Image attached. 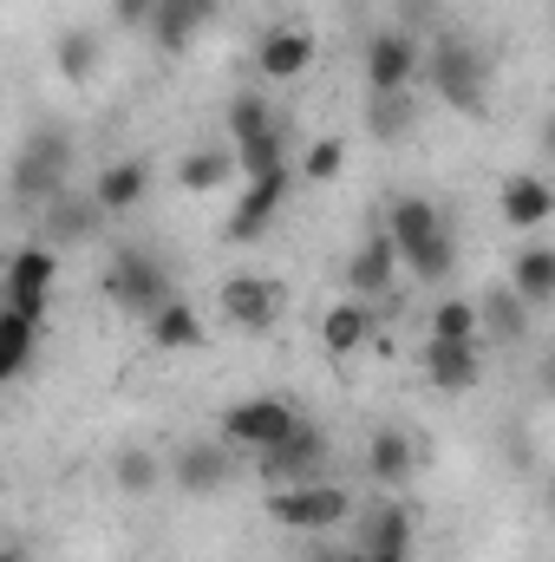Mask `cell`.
<instances>
[{
  "mask_svg": "<svg viewBox=\"0 0 555 562\" xmlns=\"http://www.w3.org/2000/svg\"><path fill=\"white\" fill-rule=\"evenodd\" d=\"M105 7L118 26H138V33H150V20H157V0H105Z\"/></svg>",
  "mask_w": 555,
  "mask_h": 562,
  "instance_id": "35",
  "label": "cell"
},
{
  "mask_svg": "<svg viewBox=\"0 0 555 562\" xmlns=\"http://www.w3.org/2000/svg\"><path fill=\"white\" fill-rule=\"evenodd\" d=\"M418 360H424V380H431L444 400H464V393H477V380H484L477 340H431V334H424Z\"/></svg>",
  "mask_w": 555,
  "mask_h": 562,
  "instance_id": "17",
  "label": "cell"
},
{
  "mask_svg": "<svg viewBox=\"0 0 555 562\" xmlns=\"http://www.w3.org/2000/svg\"><path fill=\"white\" fill-rule=\"evenodd\" d=\"M33 223H39V243H53V249L66 256V249L99 243V229H105L112 216H105V203H99L92 183H86V190H59L46 210H33Z\"/></svg>",
  "mask_w": 555,
  "mask_h": 562,
  "instance_id": "9",
  "label": "cell"
},
{
  "mask_svg": "<svg viewBox=\"0 0 555 562\" xmlns=\"http://www.w3.org/2000/svg\"><path fill=\"white\" fill-rule=\"evenodd\" d=\"M112 484L125 497H157V484H170V458L150 445H118L112 451Z\"/></svg>",
  "mask_w": 555,
  "mask_h": 562,
  "instance_id": "30",
  "label": "cell"
},
{
  "mask_svg": "<svg viewBox=\"0 0 555 562\" xmlns=\"http://www.w3.org/2000/svg\"><path fill=\"white\" fill-rule=\"evenodd\" d=\"M92 196L105 203V216H132L144 196H150V164H144V157H112V164L92 177Z\"/></svg>",
  "mask_w": 555,
  "mask_h": 562,
  "instance_id": "25",
  "label": "cell"
},
{
  "mask_svg": "<svg viewBox=\"0 0 555 562\" xmlns=\"http://www.w3.org/2000/svg\"><path fill=\"white\" fill-rule=\"evenodd\" d=\"M314 59H320V40H314L307 26H294V20L269 26L262 46H256V72H262V86H294V79H307Z\"/></svg>",
  "mask_w": 555,
  "mask_h": 562,
  "instance_id": "16",
  "label": "cell"
},
{
  "mask_svg": "<svg viewBox=\"0 0 555 562\" xmlns=\"http://www.w3.org/2000/svg\"><path fill=\"white\" fill-rule=\"evenodd\" d=\"M39 340H46V321L20 314V307H0V380L20 386L39 360Z\"/></svg>",
  "mask_w": 555,
  "mask_h": 562,
  "instance_id": "23",
  "label": "cell"
},
{
  "mask_svg": "<svg viewBox=\"0 0 555 562\" xmlns=\"http://www.w3.org/2000/svg\"><path fill=\"white\" fill-rule=\"evenodd\" d=\"M373 340V301H333L327 314H320V347L333 353V360H353L360 347Z\"/></svg>",
  "mask_w": 555,
  "mask_h": 562,
  "instance_id": "27",
  "label": "cell"
},
{
  "mask_svg": "<svg viewBox=\"0 0 555 562\" xmlns=\"http://www.w3.org/2000/svg\"><path fill=\"white\" fill-rule=\"evenodd\" d=\"M418 471V445L406 425H380L373 438H366V477L380 484V491H399V484H412Z\"/></svg>",
  "mask_w": 555,
  "mask_h": 562,
  "instance_id": "22",
  "label": "cell"
},
{
  "mask_svg": "<svg viewBox=\"0 0 555 562\" xmlns=\"http://www.w3.org/2000/svg\"><path fill=\"white\" fill-rule=\"evenodd\" d=\"M301 425H307V419H301L287 400H275V393H249V400L223 406V419H216V438H229L242 458H269V451H281V445H287Z\"/></svg>",
  "mask_w": 555,
  "mask_h": 562,
  "instance_id": "5",
  "label": "cell"
},
{
  "mask_svg": "<svg viewBox=\"0 0 555 562\" xmlns=\"http://www.w3.org/2000/svg\"><path fill=\"white\" fill-rule=\"evenodd\" d=\"M242 177V157H236V144H196V150H183L177 157V190L183 196H216V190H229Z\"/></svg>",
  "mask_w": 555,
  "mask_h": 562,
  "instance_id": "20",
  "label": "cell"
},
{
  "mask_svg": "<svg viewBox=\"0 0 555 562\" xmlns=\"http://www.w3.org/2000/svg\"><path fill=\"white\" fill-rule=\"evenodd\" d=\"M307 562H353V550H347V557H333V550H314Z\"/></svg>",
  "mask_w": 555,
  "mask_h": 562,
  "instance_id": "37",
  "label": "cell"
},
{
  "mask_svg": "<svg viewBox=\"0 0 555 562\" xmlns=\"http://www.w3.org/2000/svg\"><path fill=\"white\" fill-rule=\"evenodd\" d=\"M510 288L530 301V307H555V243H523L510 256Z\"/></svg>",
  "mask_w": 555,
  "mask_h": 562,
  "instance_id": "29",
  "label": "cell"
},
{
  "mask_svg": "<svg viewBox=\"0 0 555 562\" xmlns=\"http://www.w3.org/2000/svg\"><path fill=\"white\" fill-rule=\"evenodd\" d=\"M543 157L555 164V105H550V119H543Z\"/></svg>",
  "mask_w": 555,
  "mask_h": 562,
  "instance_id": "36",
  "label": "cell"
},
{
  "mask_svg": "<svg viewBox=\"0 0 555 562\" xmlns=\"http://www.w3.org/2000/svg\"><path fill=\"white\" fill-rule=\"evenodd\" d=\"M360 72H366V92H418L424 86V46L406 26H380L360 53Z\"/></svg>",
  "mask_w": 555,
  "mask_h": 562,
  "instance_id": "7",
  "label": "cell"
},
{
  "mask_svg": "<svg viewBox=\"0 0 555 562\" xmlns=\"http://www.w3.org/2000/svg\"><path fill=\"white\" fill-rule=\"evenodd\" d=\"M223 125H229L236 157H242V177L287 170V150H281V112L262 99V86H256V92H236L229 112H223Z\"/></svg>",
  "mask_w": 555,
  "mask_h": 562,
  "instance_id": "6",
  "label": "cell"
},
{
  "mask_svg": "<svg viewBox=\"0 0 555 562\" xmlns=\"http://www.w3.org/2000/svg\"><path fill=\"white\" fill-rule=\"evenodd\" d=\"M216 307H223L229 327L269 334V327L281 321V281L262 276V269H236V276H223V288H216Z\"/></svg>",
  "mask_w": 555,
  "mask_h": 562,
  "instance_id": "13",
  "label": "cell"
},
{
  "mask_svg": "<svg viewBox=\"0 0 555 562\" xmlns=\"http://www.w3.org/2000/svg\"><path fill=\"white\" fill-rule=\"evenodd\" d=\"M431 340H484L477 301H471V294H444V301L431 307Z\"/></svg>",
  "mask_w": 555,
  "mask_h": 562,
  "instance_id": "32",
  "label": "cell"
},
{
  "mask_svg": "<svg viewBox=\"0 0 555 562\" xmlns=\"http://www.w3.org/2000/svg\"><path fill=\"white\" fill-rule=\"evenodd\" d=\"M386 229H393V243H399V256H412L424 243H438V236H451V223H444V210L431 203V196H418V190H399L393 203H386Z\"/></svg>",
  "mask_w": 555,
  "mask_h": 562,
  "instance_id": "21",
  "label": "cell"
},
{
  "mask_svg": "<svg viewBox=\"0 0 555 562\" xmlns=\"http://www.w3.org/2000/svg\"><path fill=\"white\" fill-rule=\"evenodd\" d=\"M424 86L438 92L444 112L457 119H484L490 112V53L464 33H444L424 46Z\"/></svg>",
  "mask_w": 555,
  "mask_h": 562,
  "instance_id": "1",
  "label": "cell"
},
{
  "mask_svg": "<svg viewBox=\"0 0 555 562\" xmlns=\"http://www.w3.org/2000/svg\"><path fill=\"white\" fill-rule=\"evenodd\" d=\"M347 294L353 301H386L399 281H406V256H399V243H393V229L380 223L373 236H360L353 243V256H347Z\"/></svg>",
  "mask_w": 555,
  "mask_h": 562,
  "instance_id": "11",
  "label": "cell"
},
{
  "mask_svg": "<svg viewBox=\"0 0 555 562\" xmlns=\"http://www.w3.org/2000/svg\"><path fill=\"white\" fill-rule=\"evenodd\" d=\"M53 281H59V249L53 243H39V236L13 243V256H7V307L46 321L53 314Z\"/></svg>",
  "mask_w": 555,
  "mask_h": 562,
  "instance_id": "8",
  "label": "cell"
},
{
  "mask_svg": "<svg viewBox=\"0 0 555 562\" xmlns=\"http://www.w3.org/2000/svg\"><path fill=\"white\" fill-rule=\"evenodd\" d=\"M229 477H236V445L229 438H183L170 451V484L183 497H216V491H229Z\"/></svg>",
  "mask_w": 555,
  "mask_h": 562,
  "instance_id": "12",
  "label": "cell"
},
{
  "mask_svg": "<svg viewBox=\"0 0 555 562\" xmlns=\"http://www.w3.org/2000/svg\"><path fill=\"white\" fill-rule=\"evenodd\" d=\"M530 301L510 288V281H497V288H484L477 294V321H484V340H497V347H517L523 334H530Z\"/></svg>",
  "mask_w": 555,
  "mask_h": 562,
  "instance_id": "24",
  "label": "cell"
},
{
  "mask_svg": "<svg viewBox=\"0 0 555 562\" xmlns=\"http://www.w3.org/2000/svg\"><path fill=\"white\" fill-rule=\"evenodd\" d=\"M144 327H150V347H157V353H196V347L209 340L203 314H196V307H190L183 294H177V301H163V307H157V314H150Z\"/></svg>",
  "mask_w": 555,
  "mask_h": 562,
  "instance_id": "28",
  "label": "cell"
},
{
  "mask_svg": "<svg viewBox=\"0 0 555 562\" xmlns=\"http://www.w3.org/2000/svg\"><path fill=\"white\" fill-rule=\"evenodd\" d=\"M269 524L275 530H294V537H327V530H340V524H353L360 517V504H353V491L347 484H333V477H314V484H281L269 491Z\"/></svg>",
  "mask_w": 555,
  "mask_h": 562,
  "instance_id": "3",
  "label": "cell"
},
{
  "mask_svg": "<svg viewBox=\"0 0 555 562\" xmlns=\"http://www.w3.org/2000/svg\"><path fill=\"white\" fill-rule=\"evenodd\" d=\"M327 458H333V438H327V425H301L281 451L269 458H256V471H262V484L281 491V484H314V477H327Z\"/></svg>",
  "mask_w": 555,
  "mask_h": 562,
  "instance_id": "15",
  "label": "cell"
},
{
  "mask_svg": "<svg viewBox=\"0 0 555 562\" xmlns=\"http://www.w3.org/2000/svg\"><path fill=\"white\" fill-rule=\"evenodd\" d=\"M53 72H59L66 86L99 79V72H105V33H99V26H66V33L53 40Z\"/></svg>",
  "mask_w": 555,
  "mask_h": 562,
  "instance_id": "26",
  "label": "cell"
},
{
  "mask_svg": "<svg viewBox=\"0 0 555 562\" xmlns=\"http://www.w3.org/2000/svg\"><path fill=\"white\" fill-rule=\"evenodd\" d=\"M353 562H412V557H360V550H353Z\"/></svg>",
  "mask_w": 555,
  "mask_h": 562,
  "instance_id": "38",
  "label": "cell"
},
{
  "mask_svg": "<svg viewBox=\"0 0 555 562\" xmlns=\"http://www.w3.org/2000/svg\"><path fill=\"white\" fill-rule=\"evenodd\" d=\"M543 386H550V400H555V360H550V380H543Z\"/></svg>",
  "mask_w": 555,
  "mask_h": 562,
  "instance_id": "39",
  "label": "cell"
},
{
  "mask_svg": "<svg viewBox=\"0 0 555 562\" xmlns=\"http://www.w3.org/2000/svg\"><path fill=\"white\" fill-rule=\"evenodd\" d=\"M550 504H555V497H550Z\"/></svg>",
  "mask_w": 555,
  "mask_h": 562,
  "instance_id": "40",
  "label": "cell"
},
{
  "mask_svg": "<svg viewBox=\"0 0 555 562\" xmlns=\"http://www.w3.org/2000/svg\"><path fill=\"white\" fill-rule=\"evenodd\" d=\"M72 164H79V144H72V132L59 119L53 125H33L26 144L13 150V203L46 210L59 190H72Z\"/></svg>",
  "mask_w": 555,
  "mask_h": 562,
  "instance_id": "2",
  "label": "cell"
},
{
  "mask_svg": "<svg viewBox=\"0 0 555 562\" xmlns=\"http://www.w3.org/2000/svg\"><path fill=\"white\" fill-rule=\"evenodd\" d=\"M497 216H503V229H543L555 216V183L536 170H510L497 183Z\"/></svg>",
  "mask_w": 555,
  "mask_h": 562,
  "instance_id": "19",
  "label": "cell"
},
{
  "mask_svg": "<svg viewBox=\"0 0 555 562\" xmlns=\"http://www.w3.org/2000/svg\"><path fill=\"white\" fill-rule=\"evenodd\" d=\"M418 132V92H366V138L406 144Z\"/></svg>",
  "mask_w": 555,
  "mask_h": 562,
  "instance_id": "31",
  "label": "cell"
},
{
  "mask_svg": "<svg viewBox=\"0 0 555 562\" xmlns=\"http://www.w3.org/2000/svg\"><path fill=\"white\" fill-rule=\"evenodd\" d=\"M412 543H418L412 504H399V497H366L360 504V517H353V550L360 557H412Z\"/></svg>",
  "mask_w": 555,
  "mask_h": 562,
  "instance_id": "14",
  "label": "cell"
},
{
  "mask_svg": "<svg viewBox=\"0 0 555 562\" xmlns=\"http://www.w3.org/2000/svg\"><path fill=\"white\" fill-rule=\"evenodd\" d=\"M406 276L412 281H451L457 276V236H438V243H424L406 256Z\"/></svg>",
  "mask_w": 555,
  "mask_h": 562,
  "instance_id": "33",
  "label": "cell"
},
{
  "mask_svg": "<svg viewBox=\"0 0 555 562\" xmlns=\"http://www.w3.org/2000/svg\"><path fill=\"white\" fill-rule=\"evenodd\" d=\"M340 170H347V144L340 138H314L301 150V177H307V183H333Z\"/></svg>",
  "mask_w": 555,
  "mask_h": 562,
  "instance_id": "34",
  "label": "cell"
},
{
  "mask_svg": "<svg viewBox=\"0 0 555 562\" xmlns=\"http://www.w3.org/2000/svg\"><path fill=\"white\" fill-rule=\"evenodd\" d=\"M223 13V0H157V20H150V46L163 53V59H183L203 33H209V20Z\"/></svg>",
  "mask_w": 555,
  "mask_h": 562,
  "instance_id": "18",
  "label": "cell"
},
{
  "mask_svg": "<svg viewBox=\"0 0 555 562\" xmlns=\"http://www.w3.org/2000/svg\"><path fill=\"white\" fill-rule=\"evenodd\" d=\"M287 190H294V170H269V177H242V196H236V210H229V223H223V236L236 243V249H256L269 229H275L281 203H287Z\"/></svg>",
  "mask_w": 555,
  "mask_h": 562,
  "instance_id": "10",
  "label": "cell"
},
{
  "mask_svg": "<svg viewBox=\"0 0 555 562\" xmlns=\"http://www.w3.org/2000/svg\"><path fill=\"white\" fill-rule=\"evenodd\" d=\"M99 294H105L118 314H132V321H150L163 301H177L170 269H163L150 249H112L105 269H99Z\"/></svg>",
  "mask_w": 555,
  "mask_h": 562,
  "instance_id": "4",
  "label": "cell"
}]
</instances>
